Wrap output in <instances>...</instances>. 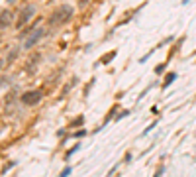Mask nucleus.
Wrapping results in <instances>:
<instances>
[{
    "instance_id": "obj_1",
    "label": "nucleus",
    "mask_w": 196,
    "mask_h": 177,
    "mask_svg": "<svg viewBox=\"0 0 196 177\" xmlns=\"http://www.w3.org/2000/svg\"><path fill=\"white\" fill-rule=\"evenodd\" d=\"M73 16V8L71 6H65V8H59V10L55 12L53 16H51V24H59V22H67L69 18Z\"/></svg>"
},
{
    "instance_id": "obj_2",
    "label": "nucleus",
    "mask_w": 196,
    "mask_h": 177,
    "mask_svg": "<svg viewBox=\"0 0 196 177\" xmlns=\"http://www.w3.org/2000/svg\"><path fill=\"white\" fill-rule=\"evenodd\" d=\"M32 16H33V6H32V4L24 6L22 12H20V18H18V22H16V26H18V28H22L24 24L30 22V18H32Z\"/></svg>"
},
{
    "instance_id": "obj_3",
    "label": "nucleus",
    "mask_w": 196,
    "mask_h": 177,
    "mask_svg": "<svg viewBox=\"0 0 196 177\" xmlns=\"http://www.w3.org/2000/svg\"><path fill=\"white\" fill-rule=\"evenodd\" d=\"M39 100H41V91H30L22 97L24 104H37Z\"/></svg>"
},
{
    "instance_id": "obj_4",
    "label": "nucleus",
    "mask_w": 196,
    "mask_h": 177,
    "mask_svg": "<svg viewBox=\"0 0 196 177\" xmlns=\"http://www.w3.org/2000/svg\"><path fill=\"white\" fill-rule=\"evenodd\" d=\"M45 35V32L43 30H37V32H33V35H30L28 39H26V47H32V45H35L41 37Z\"/></svg>"
},
{
    "instance_id": "obj_5",
    "label": "nucleus",
    "mask_w": 196,
    "mask_h": 177,
    "mask_svg": "<svg viewBox=\"0 0 196 177\" xmlns=\"http://www.w3.org/2000/svg\"><path fill=\"white\" fill-rule=\"evenodd\" d=\"M10 24H12V12H8V10L0 12V28H6Z\"/></svg>"
},
{
    "instance_id": "obj_6",
    "label": "nucleus",
    "mask_w": 196,
    "mask_h": 177,
    "mask_svg": "<svg viewBox=\"0 0 196 177\" xmlns=\"http://www.w3.org/2000/svg\"><path fill=\"white\" fill-rule=\"evenodd\" d=\"M174 79H176V73H169V75H167V79H165V83H163V87H169Z\"/></svg>"
},
{
    "instance_id": "obj_7",
    "label": "nucleus",
    "mask_w": 196,
    "mask_h": 177,
    "mask_svg": "<svg viewBox=\"0 0 196 177\" xmlns=\"http://www.w3.org/2000/svg\"><path fill=\"white\" fill-rule=\"evenodd\" d=\"M163 69H165V65H159L157 69H155V73H163Z\"/></svg>"
},
{
    "instance_id": "obj_8",
    "label": "nucleus",
    "mask_w": 196,
    "mask_h": 177,
    "mask_svg": "<svg viewBox=\"0 0 196 177\" xmlns=\"http://www.w3.org/2000/svg\"><path fill=\"white\" fill-rule=\"evenodd\" d=\"M10 2H14V0H10Z\"/></svg>"
}]
</instances>
